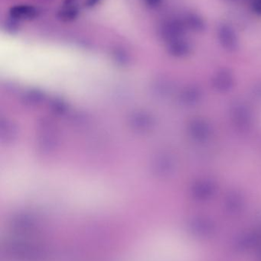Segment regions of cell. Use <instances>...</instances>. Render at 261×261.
Here are the masks:
<instances>
[{"label":"cell","mask_w":261,"mask_h":261,"mask_svg":"<svg viewBox=\"0 0 261 261\" xmlns=\"http://www.w3.org/2000/svg\"><path fill=\"white\" fill-rule=\"evenodd\" d=\"M186 30L182 19H170L161 24L159 33L162 38L170 42L173 40L183 38Z\"/></svg>","instance_id":"1"},{"label":"cell","mask_w":261,"mask_h":261,"mask_svg":"<svg viewBox=\"0 0 261 261\" xmlns=\"http://www.w3.org/2000/svg\"><path fill=\"white\" fill-rule=\"evenodd\" d=\"M218 38L225 48L234 50L239 45V40L235 31L229 24L222 23L217 29Z\"/></svg>","instance_id":"2"},{"label":"cell","mask_w":261,"mask_h":261,"mask_svg":"<svg viewBox=\"0 0 261 261\" xmlns=\"http://www.w3.org/2000/svg\"><path fill=\"white\" fill-rule=\"evenodd\" d=\"M36 8L29 5H17L9 9V16L18 21H30L38 16Z\"/></svg>","instance_id":"3"},{"label":"cell","mask_w":261,"mask_h":261,"mask_svg":"<svg viewBox=\"0 0 261 261\" xmlns=\"http://www.w3.org/2000/svg\"><path fill=\"white\" fill-rule=\"evenodd\" d=\"M80 14V9L76 4L62 6L57 13V18L63 22L75 21Z\"/></svg>","instance_id":"4"},{"label":"cell","mask_w":261,"mask_h":261,"mask_svg":"<svg viewBox=\"0 0 261 261\" xmlns=\"http://www.w3.org/2000/svg\"><path fill=\"white\" fill-rule=\"evenodd\" d=\"M187 29L196 32H203L206 28L205 21L202 17L196 13L187 14L182 19Z\"/></svg>","instance_id":"5"},{"label":"cell","mask_w":261,"mask_h":261,"mask_svg":"<svg viewBox=\"0 0 261 261\" xmlns=\"http://www.w3.org/2000/svg\"><path fill=\"white\" fill-rule=\"evenodd\" d=\"M169 49L174 55H184L189 50V44L183 38H179L169 42Z\"/></svg>","instance_id":"6"},{"label":"cell","mask_w":261,"mask_h":261,"mask_svg":"<svg viewBox=\"0 0 261 261\" xmlns=\"http://www.w3.org/2000/svg\"><path fill=\"white\" fill-rule=\"evenodd\" d=\"M4 28L5 30L8 33L11 34V35H15L20 30L21 24H20V21H18L16 18L9 16L5 21Z\"/></svg>","instance_id":"7"},{"label":"cell","mask_w":261,"mask_h":261,"mask_svg":"<svg viewBox=\"0 0 261 261\" xmlns=\"http://www.w3.org/2000/svg\"><path fill=\"white\" fill-rule=\"evenodd\" d=\"M162 1L163 0H144L147 7L150 8V9H156V8L159 7L162 4Z\"/></svg>","instance_id":"8"},{"label":"cell","mask_w":261,"mask_h":261,"mask_svg":"<svg viewBox=\"0 0 261 261\" xmlns=\"http://www.w3.org/2000/svg\"><path fill=\"white\" fill-rule=\"evenodd\" d=\"M253 11L261 16V0H252Z\"/></svg>","instance_id":"9"},{"label":"cell","mask_w":261,"mask_h":261,"mask_svg":"<svg viewBox=\"0 0 261 261\" xmlns=\"http://www.w3.org/2000/svg\"><path fill=\"white\" fill-rule=\"evenodd\" d=\"M101 1V0H87V1L85 2V6L90 9V8L94 7V6Z\"/></svg>","instance_id":"10"},{"label":"cell","mask_w":261,"mask_h":261,"mask_svg":"<svg viewBox=\"0 0 261 261\" xmlns=\"http://www.w3.org/2000/svg\"><path fill=\"white\" fill-rule=\"evenodd\" d=\"M77 0H64L62 3V6H68V5L75 4Z\"/></svg>","instance_id":"11"},{"label":"cell","mask_w":261,"mask_h":261,"mask_svg":"<svg viewBox=\"0 0 261 261\" xmlns=\"http://www.w3.org/2000/svg\"><path fill=\"white\" fill-rule=\"evenodd\" d=\"M228 1H238V0H228Z\"/></svg>","instance_id":"12"}]
</instances>
